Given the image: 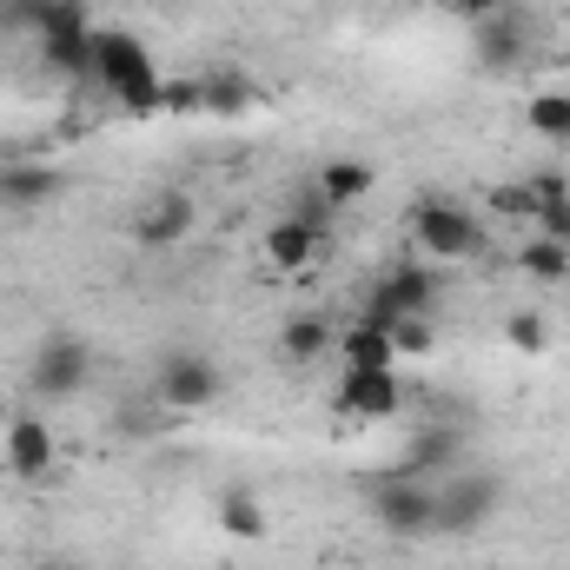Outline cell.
<instances>
[{
    "instance_id": "6da1fadb",
    "label": "cell",
    "mask_w": 570,
    "mask_h": 570,
    "mask_svg": "<svg viewBox=\"0 0 570 570\" xmlns=\"http://www.w3.org/2000/svg\"><path fill=\"white\" fill-rule=\"evenodd\" d=\"M159 60L140 33L127 27H94V87L127 114V120H153L159 114Z\"/></svg>"
},
{
    "instance_id": "7a4b0ae2",
    "label": "cell",
    "mask_w": 570,
    "mask_h": 570,
    "mask_svg": "<svg viewBox=\"0 0 570 570\" xmlns=\"http://www.w3.org/2000/svg\"><path fill=\"white\" fill-rule=\"evenodd\" d=\"M412 239H419V253H425L431 266H464V259H478L484 253V219L471 213V206H458V199H419L412 206Z\"/></svg>"
},
{
    "instance_id": "3957f363",
    "label": "cell",
    "mask_w": 570,
    "mask_h": 570,
    "mask_svg": "<svg viewBox=\"0 0 570 570\" xmlns=\"http://www.w3.org/2000/svg\"><path fill=\"white\" fill-rule=\"evenodd\" d=\"M87 379H94V345H87L80 332H47V338L33 345L27 392H33L40 405H67V399H80Z\"/></svg>"
},
{
    "instance_id": "277c9868",
    "label": "cell",
    "mask_w": 570,
    "mask_h": 570,
    "mask_svg": "<svg viewBox=\"0 0 570 570\" xmlns=\"http://www.w3.org/2000/svg\"><path fill=\"white\" fill-rule=\"evenodd\" d=\"M498 504H504V484L491 471H451V478H438V524L431 531L471 538V531H484L498 518Z\"/></svg>"
},
{
    "instance_id": "5b68a950",
    "label": "cell",
    "mask_w": 570,
    "mask_h": 570,
    "mask_svg": "<svg viewBox=\"0 0 570 570\" xmlns=\"http://www.w3.org/2000/svg\"><path fill=\"white\" fill-rule=\"evenodd\" d=\"M372 518L392 538H431V524H438V478L399 471V478L372 484Z\"/></svg>"
},
{
    "instance_id": "8992f818",
    "label": "cell",
    "mask_w": 570,
    "mask_h": 570,
    "mask_svg": "<svg viewBox=\"0 0 570 570\" xmlns=\"http://www.w3.org/2000/svg\"><path fill=\"white\" fill-rule=\"evenodd\" d=\"M219 392H226V379L206 352H166L153 372V399L166 412H206V405H219Z\"/></svg>"
},
{
    "instance_id": "52a82bcc",
    "label": "cell",
    "mask_w": 570,
    "mask_h": 570,
    "mask_svg": "<svg viewBox=\"0 0 570 570\" xmlns=\"http://www.w3.org/2000/svg\"><path fill=\"white\" fill-rule=\"evenodd\" d=\"M338 412L358 419V425H379V419H399L405 405V379L399 365H372V372H338Z\"/></svg>"
},
{
    "instance_id": "ba28073f",
    "label": "cell",
    "mask_w": 570,
    "mask_h": 570,
    "mask_svg": "<svg viewBox=\"0 0 570 570\" xmlns=\"http://www.w3.org/2000/svg\"><path fill=\"white\" fill-rule=\"evenodd\" d=\"M431 305H438V273L431 266H392L379 292H372V305H365V318H379L385 332L399 325V318H431Z\"/></svg>"
},
{
    "instance_id": "9c48e42d",
    "label": "cell",
    "mask_w": 570,
    "mask_h": 570,
    "mask_svg": "<svg viewBox=\"0 0 570 570\" xmlns=\"http://www.w3.org/2000/svg\"><path fill=\"white\" fill-rule=\"evenodd\" d=\"M53 458H60V438L47 419H33V412H13L7 419V438H0V464L20 478V484H40L47 471H53Z\"/></svg>"
},
{
    "instance_id": "30bf717a",
    "label": "cell",
    "mask_w": 570,
    "mask_h": 570,
    "mask_svg": "<svg viewBox=\"0 0 570 570\" xmlns=\"http://www.w3.org/2000/svg\"><path fill=\"white\" fill-rule=\"evenodd\" d=\"M193 226H199V213H193V199L179 193V186H166V193H153L140 213H134V246L146 253H166V246H186L193 239Z\"/></svg>"
},
{
    "instance_id": "8fae6325",
    "label": "cell",
    "mask_w": 570,
    "mask_h": 570,
    "mask_svg": "<svg viewBox=\"0 0 570 570\" xmlns=\"http://www.w3.org/2000/svg\"><path fill=\"white\" fill-rule=\"evenodd\" d=\"M40 60L67 80H94V20H87V7L40 33Z\"/></svg>"
},
{
    "instance_id": "7c38bea8",
    "label": "cell",
    "mask_w": 570,
    "mask_h": 570,
    "mask_svg": "<svg viewBox=\"0 0 570 570\" xmlns=\"http://www.w3.org/2000/svg\"><path fill=\"white\" fill-rule=\"evenodd\" d=\"M318 246H325V233H318L312 219H298V213H285V219H273V226H266V266H273V273H285V279L312 273Z\"/></svg>"
},
{
    "instance_id": "4fadbf2b",
    "label": "cell",
    "mask_w": 570,
    "mask_h": 570,
    "mask_svg": "<svg viewBox=\"0 0 570 570\" xmlns=\"http://www.w3.org/2000/svg\"><path fill=\"white\" fill-rule=\"evenodd\" d=\"M524 47H531V27H524L511 7L471 27V53H478V67H491V73H511V67L524 60Z\"/></svg>"
},
{
    "instance_id": "5bb4252c",
    "label": "cell",
    "mask_w": 570,
    "mask_h": 570,
    "mask_svg": "<svg viewBox=\"0 0 570 570\" xmlns=\"http://www.w3.org/2000/svg\"><path fill=\"white\" fill-rule=\"evenodd\" d=\"M60 166H47V159H7L0 166V206L7 213H33V206H47V199H60Z\"/></svg>"
},
{
    "instance_id": "9a60e30c",
    "label": "cell",
    "mask_w": 570,
    "mask_h": 570,
    "mask_svg": "<svg viewBox=\"0 0 570 570\" xmlns=\"http://www.w3.org/2000/svg\"><path fill=\"white\" fill-rule=\"evenodd\" d=\"M372 186H379V166H372V159H325V166L312 173V193H318L332 213L372 199Z\"/></svg>"
},
{
    "instance_id": "2e32d148",
    "label": "cell",
    "mask_w": 570,
    "mask_h": 570,
    "mask_svg": "<svg viewBox=\"0 0 570 570\" xmlns=\"http://www.w3.org/2000/svg\"><path fill=\"white\" fill-rule=\"evenodd\" d=\"M332 345H338V325H332L325 312H298V318L279 325V358L285 365H318V358H332Z\"/></svg>"
},
{
    "instance_id": "e0dca14e",
    "label": "cell",
    "mask_w": 570,
    "mask_h": 570,
    "mask_svg": "<svg viewBox=\"0 0 570 570\" xmlns=\"http://www.w3.org/2000/svg\"><path fill=\"white\" fill-rule=\"evenodd\" d=\"M332 352H338V372H372V365H399V345H392V332H385L379 318H358V325H345Z\"/></svg>"
},
{
    "instance_id": "ac0fdd59",
    "label": "cell",
    "mask_w": 570,
    "mask_h": 570,
    "mask_svg": "<svg viewBox=\"0 0 570 570\" xmlns=\"http://www.w3.org/2000/svg\"><path fill=\"white\" fill-rule=\"evenodd\" d=\"M213 518H219V531H226V538H239V544H259V538L273 531V524H266V504H259V491H246V484L219 491Z\"/></svg>"
},
{
    "instance_id": "d6986e66",
    "label": "cell",
    "mask_w": 570,
    "mask_h": 570,
    "mask_svg": "<svg viewBox=\"0 0 570 570\" xmlns=\"http://www.w3.org/2000/svg\"><path fill=\"white\" fill-rule=\"evenodd\" d=\"M199 80H206V114H213V120H239V114H253V100H259L239 67H206Z\"/></svg>"
},
{
    "instance_id": "ffe728a7",
    "label": "cell",
    "mask_w": 570,
    "mask_h": 570,
    "mask_svg": "<svg viewBox=\"0 0 570 570\" xmlns=\"http://www.w3.org/2000/svg\"><path fill=\"white\" fill-rule=\"evenodd\" d=\"M518 273L538 285H570V246L564 239H544V233H531L524 246H518Z\"/></svg>"
},
{
    "instance_id": "44dd1931",
    "label": "cell",
    "mask_w": 570,
    "mask_h": 570,
    "mask_svg": "<svg viewBox=\"0 0 570 570\" xmlns=\"http://www.w3.org/2000/svg\"><path fill=\"white\" fill-rule=\"evenodd\" d=\"M524 127H531L538 140H551V146H570V94L564 87L531 94V100H524Z\"/></svg>"
},
{
    "instance_id": "7402d4cb",
    "label": "cell",
    "mask_w": 570,
    "mask_h": 570,
    "mask_svg": "<svg viewBox=\"0 0 570 570\" xmlns=\"http://www.w3.org/2000/svg\"><path fill=\"white\" fill-rule=\"evenodd\" d=\"M159 114L199 120V114H206V80H199V73H166V80H159Z\"/></svg>"
},
{
    "instance_id": "603a6c76",
    "label": "cell",
    "mask_w": 570,
    "mask_h": 570,
    "mask_svg": "<svg viewBox=\"0 0 570 570\" xmlns=\"http://www.w3.org/2000/svg\"><path fill=\"white\" fill-rule=\"evenodd\" d=\"M67 13H80V0H7V27H20V33H47V27H60Z\"/></svg>"
},
{
    "instance_id": "cb8c5ba5",
    "label": "cell",
    "mask_w": 570,
    "mask_h": 570,
    "mask_svg": "<svg viewBox=\"0 0 570 570\" xmlns=\"http://www.w3.org/2000/svg\"><path fill=\"white\" fill-rule=\"evenodd\" d=\"M491 213H498L504 226H531V219H538V193H531V179H498V186H491Z\"/></svg>"
},
{
    "instance_id": "d4e9b609",
    "label": "cell",
    "mask_w": 570,
    "mask_h": 570,
    "mask_svg": "<svg viewBox=\"0 0 570 570\" xmlns=\"http://www.w3.org/2000/svg\"><path fill=\"white\" fill-rule=\"evenodd\" d=\"M451 451H458V438H451V431H419V438H412V458H405V471L431 478L438 464H451Z\"/></svg>"
},
{
    "instance_id": "484cf974",
    "label": "cell",
    "mask_w": 570,
    "mask_h": 570,
    "mask_svg": "<svg viewBox=\"0 0 570 570\" xmlns=\"http://www.w3.org/2000/svg\"><path fill=\"white\" fill-rule=\"evenodd\" d=\"M504 338H511L518 352H544V345H551V325H544V312H511V318H504Z\"/></svg>"
},
{
    "instance_id": "4316f807",
    "label": "cell",
    "mask_w": 570,
    "mask_h": 570,
    "mask_svg": "<svg viewBox=\"0 0 570 570\" xmlns=\"http://www.w3.org/2000/svg\"><path fill=\"white\" fill-rule=\"evenodd\" d=\"M392 345H399V358H431L438 332H431V318H399L392 325Z\"/></svg>"
},
{
    "instance_id": "83f0119b",
    "label": "cell",
    "mask_w": 570,
    "mask_h": 570,
    "mask_svg": "<svg viewBox=\"0 0 570 570\" xmlns=\"http://www.w3.org/2000/svg\"><path fill=\"white\" fill-rule=\"evenodd\" d=\"M531 233H544V239H564V246H570V193H564V199H551V206H538Z\"/></svg>"
},
{
    "instance_id": "f1b7e54d",
    "label": "cell",
    "mask_w": 570,
    "mask_h": 570,
    "mask_svg": "<svg viewBox=\"0 0 570 570\" xmlns=\"http://www.w3.org/2000/svg\"><path fill=\"white\" fill-rule=\"evenodd\" d=\"M438 7H444V13H458V20H471V27H478V20H491V13H504V7H511V0H438Z\"/></svg>"
},
{
    "instance_id": "f546056e",
    "label": "cell",
    "mask_w": 570,
    "mask_h": 570,
    "mask_svg": "<svg viewBox=\"0 0 570 570\" xmlns=\"http://www.w3.org/2000/svg\"><path fill=\"white\" fill-rule=\"evenodd\" d=\"M531 193H538V206H551V199H564L570 179L564 173H531Z\"/></svg>"
},
{
    "instance_id": "4dcf8cb0",
    "label": "cell",
    "mask_w": 570,
    "mask_h": 570,
    "mask_svg": "<svg viewBox=\"0 0 570 570\" xmlns=\"http://www.w3.org/2000/svg\"><path fill=\"white\" fill-rule=\"evenodd\" d=\"M53 570H73V564H53Z\"/></svg>"
}]
</instances>
